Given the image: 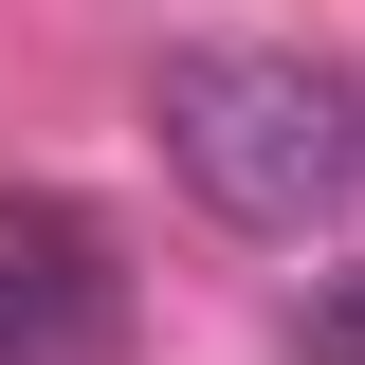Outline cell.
I'll return each instance as SVG.
<instances>
[{"mask_svg": "<svg viewBox=\"0 0 365 365\" xmlns=\"http://www.w3.org/2000/svg\"><path fill=\"white\" fill-rule=\"evenodd\" d=\"M146 128H165L182 201H201V220H237V237H311L329 182L365 165V146H347L365 110L311 73V55H274V37H182L165 91H146Z\"/></svg>", "mask_w": 365, "mask_h": 365, "instance_id": "6da1fadb", "label": "cell"}, {"mask_svg": "<svg viewBox=\"0 0 365 365\" xmlns=\"http://www.w3.org/2000/svg\"><path fill=\"white\" fill-rule=\"evenodd\" d=\"M0 292L37 311V347H55V365H91L110 329H128V292H110V237H91V220H55V201H19V220H0Z\"/></svg>", "mask_w": 365, "mask_h": 365, "instance_id": "7a4b0ae2", "label": "cell"}, {"mask_svg": "<svg viewBox=\"0 0 365 365\" xmlns=\"http://www.w3.org/2000/svg\"><path fill=\"white\" fill-rule=\"evenodd\" d=\"M292 347H311V365H365V256H347V274H311V292H292Z\"/></svg>", "mask_w": 365, "mask_h": 365, "instance_id": "3957f363", "label": "cell"}, {"mask_svg": "<svg viewBox=\"0 0 365 365\" xmlns=\"http://www.w3.org/2000/svg\"><path fill=\"white\" fill-rule=\"evenodd\" d=\"M0 365H55V347H37V311H19V292H0Z\"/></svg>", "mask_w": 365, "mask_h": 365, "instance_id": "277c9868", "label": "cell"}]
</instances>
